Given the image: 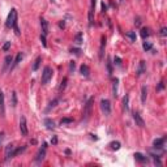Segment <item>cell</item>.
Listing matches in <instances>:
<instances>
[{
    "label": "cell",
    "mask_w": 167,
    "mask_h": 167,
    "mask_svg": "<svg viewBox=\"0 0 167 167\" xmlns=\"http://www.w3.org/2000/svg\"><path fill=\"white\" fill-rule=\"evenodd\" d=\"M5 25H7V27H9V29H15L16 34L20 35V30H18V27H17V11H16L15 8L11 9L9 15H8V17H7Z\"/></svg>",
    "instance_id": "1"
},
{
    "label": "cell",
    "mask_w": 167,
    "mask_h": 167,
    "mask_svg": "<svg viewBox=\"0 0 167 167\" xmlns=\"http://www.w3.org/2000/svg\"><path fill=\"white\" fill-rule=\"evenodd\" d=\"M52 69L51 67H44L43 69V73H42V85H46V84H48V81L52 79Z\"/></svg>",
    "instance_id": "2"
},
{
    "label": "cell",
    "mask_w": 167,
    "mask_h": 167,
    "mask_svg": "<svg viewBox=\"0 0 167 167\" xmlns=\"http://www.w3.org/2000/svg\"><path fill=\"white\" fill-rule=\"evenodd\" d=\"M95 4L97 0H91L90 8H89V26H91L94 22V12H95Z\"/></svg>",
    "instance_id": "3"
},
{
    "label": "cell",
    "mask_w": 167,
    "mask_h": 167,
    "mask_svg": "<svg viewBox=\"0 0 167 167\" xmlns=\"http://www.w3.org/2000/svg\"><path fill=\"white\" fill-rule=\"evenodd\" d=\"M101 108L103 111V114L106 116H108L111 114V103L108 99H102L101 101Z\"/></svg>",
    "instance_id": "4"
},
{
    "label": "cell",
    "mask_w": 167,
    "mask_h": 167,
    "mask_svg": "<svg viewBox=\"0 0 167 167\" xmlns=\"http://www.w3.org/2000/svg\"><path fill=\"white\" fill-rule=\"evenodd\" d=\"M93 103H94V98H89L88 102L85 105V110H84V115H85V119H88L89 116L91 115V108H93Z\"/></svg>",
    "instance_id": "5"
},
{
    "label": "cell",
    "mask_w": 167,
    "mask_h": 167,
    "mask_svg": "<svg viewBox=\"0 0 167 167\" xmlns=\"http://www.w3.org/2000/svg\"><path fill=\"white\" fill-rule=\"evenodd\" d=\"M46 144H43V145H42V147L39 150H38V153H37V157L34 158V161L37 163H41L42 161L44 159V157H46Z\"/></svg>",
    "instance_id": "6"
},
{
    "label": "cell",
    "mask_w": 167,
    "mask_h": 167,
    "mask_svg": "<svg viewBox=\"0 0 167 167\" xmlns=\"http://www.w3.org/2000/svg\"><path fill=\"white\" fill-rule=\"evenodd\" d=\"M13 152H15V145L9 144V145L5 146V161L13 158Z\"/></svg>",
    "instance_id": "7"
},
{
    "label": "cell",
    "mask_w": 167,
    "mask_h": 167,
    "mask_svg": "<svg viewBox=\"0 0 167 167\" xmlns=\"http://www.w3.org/2000/svg\"><path fill=\"white\" fill-rule=\"evenodd\" d=\"M165 142H166V137H162V138H157V140L153 141V146L155 149H161L163 150V146H165Z\"/></svg>",
    "instance_id": "8"
},
{
    "label": "cell",
    "mask_w": 167,
    "mask_h": 167,
    "mask_svg": "<svg viewBox=\"0 0 167 167\" xmlns=\"http://www.w3.org/2000/svg\"><path fill=\"white\" fill-rule=\"evenodd\" d=\"M20 131H21L22 136L27 135V125H26V119H25V116H22L20 119Z\"/></svg>",
    "instance_id": "9"
},
{
    "label": "cell",
    "mask_w": 167,
    "mask_h": 167,
    "mask_svg": "<svg viewBox=\"0 0 167 167\" xmlns=\"http://www.w3.org/2000/svg\"><path fill=\"white\" fill-rule=\"evenodd\" d=\"M106 37L102 35L101 37V46H99V59H103V55H105V48H106Z\"/></svg>",
    "instance_id": "10"
},
{
    "label": "cell",
    "mask_w": 167,
    "mask_h": 167,
    "mask_svg": "<svg viewBox=\"0 0 167 167\" xmlns=\"http://www.w3.org/2000/svg\"><path fill=\"white\" fill-rule=\"evenodd\" d=\"M133 119H135L136 121V125H138V127H145V121H144V119L141 118V115L138 112H133Z\"/></svg>",
    "instance_id": "11"
},
{
    "label": "cell",
    "mask_w": 167,
    "mask_h": 167,
    "mask_svg": "<svg viewBox=\"0 0 167 167\" xmlns=\"http://www.w3.org/2000/svg\"><path fill=\"white\" fill-rule=\"evenodd\" d=\"M5 114V106H4V93L0 90V116L4 118Z\"/></svg>",
    "instance_id": "12"
},
{
    "label": "cell",
    "mask_w": 167,
    "mask_h": 167,
    "mask_svg": "<svg viewBox=\"0 0 167 167\" xmlns=\"http://www.w3.org/2000/svg\"><path fill=\"white\" fill-rule=\"evenodd\" d=\"M41 26H42V34L43 35L48 34V22L44 20V18H41Z\"/></svg>",
    "instance_id": "13"
},
{
    "label": "cell",
    "mask_w": 167,
    "mask_h": 167,
    "mask_svg": "<svg viewBox=\"0 0 167 167\" xmlns=\"http://www.w3.org/2000/svg\"><path fill=\"white\" fill-rule=\"evenodd\" d=\"M133 157H135V159L137 161V162H140V163H146L147 162V158L144 154H141V153H135Z\"/></svg>",
    "instance_id": "14"
},
{
    "label": "cell",
    "mask_w": 167,
    "mask_h": 167,
    "mask_svg": "<svg viewBox=\"0 0 167 167\" xmlns=\"http://www.w3.org/2000/svg\"><path fill=\"white\" fill-rule=\"evenodd\" d=\"M145 69H146V64H145V62H144V60H141L140 64H138L137 72H136V73H137V76H141V74L145 72Z\"/></svg>",
    "instance_id": "15"
},
{
    "label": "cell",
    "mask_w": 167,
    "mask_h": 167,
    "mask_svg": "<svg viewBox=\"0 0 167 167\" xmlns=\"http://www.w3.org/2000/svg\"><path fill=\"white\" fill-rule=\"evenodd\" d=\"M22 58H24V54H22V52H18V54H17V56H16V59H15V62H13V64H12V67H11V69L16 68V67H17L18 64L21 63Z\"/></svg>",
    "instance_id": "16"
},
{
    "label": "cell",
    "mask_w": 167,
    "mask_h": 167,
    "mask_svg": "<svg viewBox=\"0 0 167 167\" xmlns=\"http://www.w3.org/2000/svg\"><path fill=\"white\" fill-rule=\"evenodd\" d=\"M43 124L46 125L47 129H55V123H54V120H51V119L46 118V119L43 120Z\"/></svg>",
    "instance_id": "17"
},
{
    "label": "cell",
    "mask_w": 167,
    "mask_h": 167,
    "mask_svg": "<svg viewBox=\"0 0 167 167\" xmlns=\"http://www.w3.org/2000/svg\"><path fill=\"white\" fill-rule=\"evenodd\" d=\"M12 62H13L12 55H7L5 59H4V67H3V71H7V68L11 65V63H12Z\"/></svg>",
    "instance_id": "18"
},
{
    "label": "cell",
    "mask_w": 167,
    "mask_h": 167,
    "mask_svg": "<svg viewBox=\"0 0 167 167\" xmlns=\"http://www.w3.org/2000/svg\"><path fill=\"white\" fill-rule=\"evenodd\" d=\"M80 72H81V74H82V76L88 77V76H89V73H90V69H89V67H88V65H85V64H82V65H81V68H80Z\"/></svg>",
    "instance_id": "19"
},
{
    "label": "cell",
    "mask_w": 167,
    "mask_h": 167,
    "mask_svg": "<svg viewBox=\"0 0 167 167\" xmlns=\"http://www.w3.org/2000/svg\"><path fill=\"white\" fill-rule=\"evenodd\" d=\"M146 97H147V89H146V86H142L141 88V102L142 103H145Z\"/></svg>",
    "instance_id": "20"
},
{
    "label": "cell",
    "mask_w": 167,
    "mask_h": 167,
    "mask_svg": "<svg viewBox=\"0 0 167 167\" xmlns=\"http://www.w3.org/2000/svg\"><path fill=\"white\" fill-rule=\"evenodd\" d=\"M41 63H42V58H41V56H38V58H37V59H35V62H34V64H33V67H32V69H33V71H37V69H38V68H39Z\"/></svg>",
    "instance_id": "21"
},
{
    "label": "cell",
    "mask_w": 167,
    "mask_h": 167,
    "mask_svg": "<svg viewBox=\"0 0 167 167\" xmlns=\"http://www.w3.org/2000/svg\"><path fill=\"white\" fill-rule=\"evenodd\" d=\"M149 35H150V29L149 27H142V29H141V37L146 38V37H149Z\"/></svg>",
    "instance_id": "22"
},
{
    "label": "cell",
    "mask_w": 167,
    "mask_h": 167,
    "mask_svg": "<svg viewBox=\"0 0 167 167\" xmlns=\"http://www.w3.org/2000/svg\"><path fill=\"white\" fill-rule=\"evenodd\" d=\"M74 42H76V44L82 43V33H77L76 37H74Z\"/></svg>",
    "instance_id": "23"
},
{
    "label": "cell",
    "mask_w": 167,
    "mask_h": 167,
    "mask_svg": "<svg viewBox=\"0 0 167 167\" xmlns=\"http://www.w3.org/2000/svg\"><path fill=\"white\" fill-rule=\"evenodd\" d=\"M125 35L129 38L131 42H136V33H135V32H128Z\"/></svg>",
    "instance_id": "24"
},
{
    "label": "cell",
    "mask_w": 167,
    "mask_h": 167,
    "mask_svg": "<svg viewBox=\"0 0 167 167\" xmlns=\"http://www.w3.org/2000/svg\"><path fill=\"white\" fill-rule=\"evenodd\" d=\"M110 146L112 150H118L119 147H120V142H119V141H114V142L110 144Z\"/></svg>",
    "instance_id": "25"
},
{
    "label": "cell",
    "mask_w": 167,
    "mask_h": 167,
    "mask_svg": "<svg viewBox=\"0 0 167 167\" xmlns=\"http://www.w3.org/2000/svg\"><path fill=\"white\" fill-rule=\"evenodd\" d=\"M16 105H17V94H16V91H13L12 93V106L16 107Z\"/></svg>",
    "instance_id": "26"
},
{
    "label": "cell",
    "mask_w": 167,
    "mask_h": 167,
    "mask_svg": "<svg viewBox=\"0 0 167 167\" xmlns=\"http://www.w3.org/2000/svg\"><path fill=\"white\" fill-rule=\"evenodd\" d=\"M142 47H144V50H145V51H150V50L153 48V44L150 43V42H145Z\"/></svg>",
    "instance_id": "27"
},
{
    "label": "cell",
    "mask_w": 167,
    "mask_h": 167,
    "mask_svg": "<svg viewBox=\"0 0 167 167\" xmlns=\"http://www.w3.org/2000/svg\"><path fill=\"white\" fill-rule=\"evenodd\" d=\"M58 102H59V98L54 99V101H52L51 103H50V106H48V107H47V111H50V110H51L52 107H55V106H56V103H58Z\"/></svg>",
    "instance_id": "28"
},
{
    "label": "cell",
    "mask_w": 167,
    "mask_h": 167,
    "mask_svg": "<svg viewBox=\"0 0 167 167\" xmlns=\"http://www.w3.org/2000/svg\"><path fill=\"white\" fill-rule=\"evenodd\" d=\"M69 123H73V119L67 118V119H62V121H60V124H62V125H64V124H69Z\"/></svg>",
    "instance_id": "29"
},
{
    "label": "cell",
    "mask_w": 167,
    "mask_h": 167,
    "mask_svg": "<svg viewBox=\"0 0 167 167\" xmlns=\"http://www.w3.org/2000/svg\"><path fill=\"white\" fill-rule=\"evenodd\" d=\"M128 99H129V97H128V95H125V97H124V99H123L124 108H125V110H127V111H128Z\"/></svg>",
    "instance_id": "30"
},
{
    "label": "cell",
    "mask_w": 167,
    "mask_h": 167,
    "mask_svg": "<svg viewBox=\"0 0 167 167\" xmlns=\"http://www.w3.org/2000/svg\"><path fill=\"white\" fill-rule=\"evenodd\" d=\"M71 52H72V54H74V55H77V56L81 55V50H80V48H72Z\"/></svg>",
    "instance_id": "31"
},
{
    "label": "cell",
    "mask_w": 167,
    "mask_h": 167,
    "mask_svg": "<svg viewBox=\"0 0 167 167\" xmlns=\"http://www.w3.org/2000/svg\"><path fill=\"white\" fill-rule=\"evenodd\" d=\"M11 48V42H5L4 46H3V51H8Z\"/></svg>",
    "instance_id": "32"
},
{
    "label": "cell",
    "mask_w": 167,
    "mask_h": 167,
    "mask_svg": "<svg viewBox=\"0 0 167 167\" xmlns=\"http://www.w3.org/2000/svg\"><path fill=\"white\" fill-rule=\"evenodd\" d=\"M159 34L162 35V37H166V35H167V27H162L161 32H159Z\"/></svg>",
    "instance_id": "33"
},
{
    "label": "cell",
    "mask_w": 167,
    "mask_h": 167,
    "mask_svg": "<svg viewBox=\"0 0 167 167\" xmlns=\"http://www.w3.org/2000/svg\"><path fill=\"white\" fill-rule=\"evenodd\" d=\"M163 88H165V82H163V81H161V82H159V85H158V88H157V91L163 90Z\"/></svg>",
    "instance_id": "34"
},
{
    "label": "cell",
    "mask_w": 167,
    "mask_h": 167,
    "mask_svg": "<svg viewBox=\"0 0 167 167\" xmlns=\"http://www.w3.org/2000/svg\"><path fill=\"white\" fill-rule=\"evenodd\" d=\"M74 68H76V64H74V62H71L69 63V71H74Z\"/></svg>",
    "instance_id": "35"
},
{
    "label": "cell",
    "mask_w": 167,
    "mask_h": 167,
    "mask_svg": "<svg viewBox=\"0 0 167 167\" xmlns=\"http://www.w3.org/2000/svg\"><path fill=\"white\" fill-rule=\"evenodd\" d=\"M4 137H5V133L4 132H0V146H1L3 141H4Z\"/></svg>",
    "instance_id": "36"
},
{
    "label": "cell",
    "mask_w": 167,
    "mask_h": 167,
    "mask_svg": "<svg viewBox=\"0 0 167 167\" xmlns=\"http://www.w3.org/2000/svg\"><path fill=\"white\" fill-rule=\"evenodd\" d=\"M41 41H42V43H43V46L46 47V46H47V43H46V35L42 34V35H41Z\"/></svg>",
    "instance_id": "37"
},
{
    "label": "cell",
    "mask_w": 167,
    "mask_h": 167,
    "mask_svg": "<svg viewBox=\"0 0 167 167\" xmlns=\"http://www.w3.org/2000/svg\"><path fill=\"white\" fill-rule=\"evenodd\" d=\"M114 62H115V64H116V65H120V64H121V59H120V58H118V56H116V58H115V60H114Z\"/></svg>",
    "instance_id": "38"
},
{
    "label": "cell",
    "mask_w": 167,
    "mask_h": 167,
    "mask_svg": "<svg viewBox=\"0 0 167 167\" xmlns=\"http://www.w3.org/2000/svg\"><path fill=\"white\" fill-rule=\"evenodd\" d=\"M135 25H136V26H140V25H141V18L140 17H137L135 20Z\"/></svg>",
    "instance_id": "39"
},
{
    "label": "cell",
    "mask_w": 167,
    "mask_h": 167,
    "mask_svg": "<svg viewBox=\"0 0 167 167\" xmlns=\"http://www.w3.org/2000/svg\"><path fill=\"white\" fill-rule=\"evenodd\" d=\"M106 11H107V5H106V4H105V3H102V12H103V13H105V12H106Z\"/></svg>",
    "instance_id": "40"
},
{
    "label": "cell",
    "mask_w": 167,
    "mask_h": 167,
    "mask_svg": "<svg viewBox=\"0 0 167 167\" xmlns=\"http://www.w3.org/2000/svg\"><path fill=\"white\" fill-rule=\"evenodd\" d=\"M65 82H67V79H64L63 82H62V86H60V89H64V88H65Z\"/></svg>",
    "instance_id": "41"
},
{
    "label": "cell",
    "mask_w": 167,
    "mask_h": 167,
    "mask_svg": "<svg viewBox=\"0 0 167 167\" xmlns=\"http://www.w3.org/2000/svg\"><path fill=\"white\" fill-rule=\"evenodd\" d=\"M107 69H108V73L111 74V63H110V62L107 63Z\"/></svg>",
    "instance_id": "42"
},
{
    "label": "cell",
    "mask_w": 167,
    "mask_h": 167,
    "mask_svg": "<svg viewBox=\"0 0 167 167\" xmlns=\"http://www.w3.org/2000/svg\"><path fill=\"white\" fill-rule=\"evenodd\" d=\"M59 26L62 27V29H64V27H65V22H64V21H63V22H60V24H59Z\"/></svg>",
    "instance_id": "43"
},
{
    "label": "cell",
    "mask_w": 167,
    "mask_h": 167,
    "mask_svg": "<svg viewBox=\"0 0 167 167\" xmlns=\"http://www.w3.org/2000/svg\"><path fill=\"white\" fill-rule=\"evenodd\" d=\"M51 142H52V144H56V142H58V138H56V137H54V138L51 140Z\"/></svg>",
    "instance_id": "44"
},
{
    "label": "cell",
    "mask_w": 167,
    "mask_h": 167,
    "mask_svg": "<svg viewBox=\"0 0 167 167\" xmlns=\"http://www.w3.org/2000/svg\"><path fill=\"white\" fill-rule=\"evenodd\" d=\"M119 1H120V3H123V1H124V0H119Z\"/></svg>",
    "instance_id": "45"
},
{
    "label": "cell",
    "mask_w": 167,
    "mask_h": 167,
    "mask_svg": "<svg viewBox=\"0 0 167 167\" xmlns=\"http://www.w3.org/2000/svg\"><path fill=\"white\" fill-rule=\"evenodd\" d=\"M51 1H54V3H55V1H56V0H51Z\"/></svg>",
    "instance_id": "46"
}]
</instances>
